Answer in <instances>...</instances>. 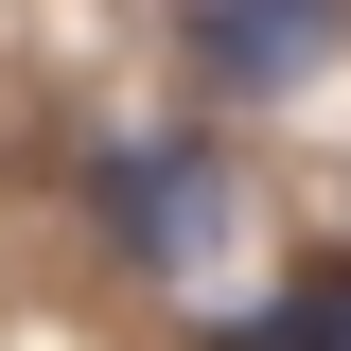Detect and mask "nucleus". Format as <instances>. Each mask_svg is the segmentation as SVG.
I'll return each mask as SVG.
<instances>
[{
  "label": "nucleus",
  "mask_w": 351,
  "mask_h": 351,
  "mask_svg": "<svg viewBox=\"0 0 351 351\" xmlns=\"http://www.w3.org/2000/svg\"><path fill=\"white\" fill-rule=\"evenodd\" d=\"M334 36H351V0H193V88L211 106H281Z\"/></svg>",
  "instance_id": "nucleus-1"
},
{
  "label": "nucleus",
  "mask_w": 351,
  "mask_h": 351,
  "mask_svg": "<svg viewBox=\"0 0 351 351\" xmlns=\"http://www.w3.org/2000/svg\"><path fill=\"white\" fill-rule=\"evenodd\" d=\"M228 351H351V281H299V299L228 316Z\"/></svg>",
  "instance_id": "nucleus-3"
},
{
  "label": "nucleus",
  "mask_w": 351,
  "mask_h": 351,
  "mask_svg": "<svg viewBox=\"0 0 351 351\" xmlns=\"http://www.w3.org/2000/svg\"><path fill=\"white\" fill-rule=\"evenodd\" d=\"M106 228H123V263L193 281V263L228 246V176L211 158H106Z\"/></svg>",
  "instance_id": "nucleus-2"
}]
</instances>
